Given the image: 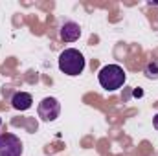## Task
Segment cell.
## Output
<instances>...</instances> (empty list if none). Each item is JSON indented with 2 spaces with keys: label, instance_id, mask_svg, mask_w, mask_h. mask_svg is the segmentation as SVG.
Listing matches in <instances>:
<instances>
[{
  "label": "cell",
  "instance_id": "cell-1",
  "mask_svg": "<svg viewBox=\"0 0 158 156\" xmlns=\"http://www.w3.org/2000/svg\"><path fill=\"white\" fill-rule=\"evenodd\" d=\"M85 57L83 53L76 50V48H66L64 51H61L59 55V70L64 74V76H70V77H76L79 74H83L85 70Z\"/></svg>",
  "mask_w": 158,
  "mask_h": 156
},
{
  "label": "cell",
  "instance_id": "cell-2",
  "mask_svg": "<svg viewBox=\"0 0 158 156\" xmlns=\"http://www.w3.org/2000/svg\"><path fill=\"white\" fill-rule=\"evenodd\" d=\"M125 79H127V76L119 64H105L98 74L99 84L109 92H114V90L121 88L125 84Z\"/></svg>",
  "mask_w": 158,
  "mask_h": 156
},
{
  "label": "cell",
  "instance_id": "cell-3",
  "mask_svg": "<svg viewBox=\"0 0 158 156\" xmlns=\"http://www.w3.org/2000/svg\"><path fill=\"white\" fill-rule=\"evenodd\" d=\"M22 142L11 132L0 134V156H22Z\"/></svg>",
  "mask_w": 158,
  "mask_h": 156
},
{
  "label": "cell",
  "instance_id": "cell-4",
  "mask_svg": "<svg viewBox=\"0 0 158 156\" xmlns=\"http://www.w3.org/2000/svg\"><path fill=\"white\" fill-rule=\"evenodd\" d=\"M37 112H39V117L42 121H46V123L55 121L59 117V114H61V103L55 97H44L39 103Z\"/></svg>",
  "mask_w": 158,
  "mask_h": 156
},
{
  "label": "cell",
  "instance_id": "cell-5",
  "mask_svg": "<svg viewBox=\"0 0 158 156\" xmlns=\"http://www.w3.org/2000/svg\"><path fill=\"white\" fill-rule=\"evenodd\" d=\"M59 35H61V39L64 40V42H76L81 37V26H79L77 22L66 18L59 26Z\"/></svg>",
  "mask_w": 158,
  "mask_h": 156
},
{
  "label": "cell",
  "instance_id": "cell-6",
  "mask_svg": "<svg viewBox=\"0 0 158 156\" xmlns=\"http://www.w3.org/2000/svg\"><path fill=\"white\" fill-rule=\"evenodd\" d=\"M31 103H33V97H31V94H28V92H17V94L13 96V99H11L13 109H17V110H20V112L31 109Z\"/></svg>",
  "mask_w": 158,
  "mask_h": 156
},
{
  "label": "cell",
  "instance_id": "cell-7",
  "mask_svg": "<svg viewBox=\"0 0 158 156\" xmlns=\"http://www.w3.org/2000/svg\"><path fill=\"white\" fill-rule=\"evenodd\" d=\"M143 74H145L147 79H158V61L156 59H153V61H149V63L145 64Z\"/></svg>",
  "mask_w": 158,
  "mask_h": 156
},
{
  "label": "cell",
  "instance_id": "cell-8",
  "mask_svg": "<svg viewBox=\"0 0 158 156\" xmlns=\"http://www.w3.org/2000/svg\"><path fill=\"white\" fill-rule=\"evenodd\" d=\"M153 125H155V129L158 130V114H155V117H153Z\"/></svg>",
  "mask_w": 158,
  "mask_h": 156
},
{
  "label": "cell",
  "instance_id": "cell-9",
  "mask_svg": "<svg viewBox=\"0 0 158 156\" xmlns=\"http://www.w3.org/2000/svg\"><path fill=\"white\" fill-rule=\"evenodd\" d=\"M142 94H143V92H142V90H134V96H136V97H140V96H142Z\"/></svg>",
  "mask_w": 158,
  "mask_h": 156
}]
</instances>
